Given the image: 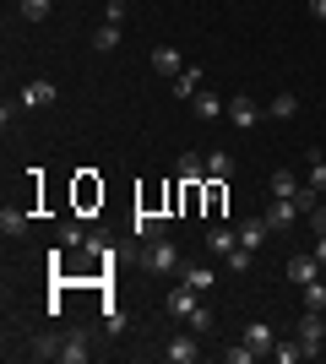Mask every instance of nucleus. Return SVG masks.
<instances>
[{
  "mask_svg": "<svg viewBox=\"0 0 326 364\" xmlns=\"http://www.w3.org/2000/svg\"><path fill=\"white\" fill-rule=\"evenodd\" d=\"M266 114H272V120H294V114H299V98H294V92H272Z\"/></svg>",
  "mask_w": 326,
  "mask_h": 364,
  "instance_id": "19",
  "label": "nucleus"
},
{
  "mask_svg": "<svg viewBox=\"0 0 326 364\" xmlns=\"http://www.w3.org/2000/svg\"><path fill=\"white\" fill-rule=\"evenodd\" d=\"M272 359H278V364H299V359H310V353H305V343L294 337V343H278V348H272Z\"/></svg>",
  "mask_w": 326,
  "mask_h": 364,
  "instance_id": "24",
  "label": "nucleus"
},
{
  "mask_svg": "<svg viewBox=\"0 0 326 364\" xmlns=\"http://www.w3.org/2000/svg\"><path fill=\"white\" fill-rule=\"evenodd\" d=\"M16 6H22V16H28V22H44L55 0H16Z\"/></svg>",
  "mask_w": 326,
  "mask_h": 364,
  "instance_id": "28",
  "label": "nucleus"
},
{
  "mask_svg": "<svg viewBox=\"0 0 326 364\" xmlns=\"http://www.w3.org/2000/svg\"><path fill=\"white\" fill-rule=\"evenodd\" d=\"M104 332H109V337H120V332H125V316H120V304H109V299H104Z\"/></svg>",
  "mask_w": 326,
  "mask_h": 364,
  "instance_id": "26",
  "label": "nucleus"
},
{
  "mask_svg": "<svg viewBox=\"0 0 326 364\" xmlns=\"http://www.w3.org/2000/svg\"><path fill=\"white\" fill-rule=\"evenodd\" d=\"M315 228H321V234H326V207H315Z\"/></svg>",
  "mask_w": 326,
  "mask_h": 364,
  "instance_id": "37",
  "label": "nucleus"
},
{
  "mask_svg": "<svg viewBox=\"0 0 326 364\" xmlns=\"http://www.w3.org/2000/svg\"><path fill=\"white\" fill-rule=\"evenodd\" d=\"M180 283H190L196 294L212 289V267H202V261H190V267H180Z\"/></svg>",
  "mask_w": 326,
  "mask_h": 364,
  "instance_id": "17",
  "label": "nucleus"
},
{
  "mask_svg": "<svg viewBox=\"0 0 326 364\" xmlns=\"http://www.w3.org/2000/svg\"><path fill=\"white\" fill-rule=\"evenodd\" d=\"M141 261H147V272H180V267H185V261H180V245H174L169 234L141 245Z\"/></svg>",
  "mask_w": 326,
  "mask_h": 364,
  "instance_id": "1",
  "label": "nucleus"
},
{
  "mask_svg": "<svg viewBox=\"0 0 326 364\" xmlns=\"http://www.w3.org/2000/svg\"><path fill=\"white\" fill-rule=\"evenodd\" d=\"M104 22H125V0H104Z\"/></svg>",
  "mask_w": 326,
  "mask_h": 364,
  "instance_id": "34",
  "label": "nucleus"
},
{
  "mask_svg": "<svg viewBox=\"0 0 326 364\" xmlns=\"http://www.w3.org/2000/svg\"><path fill=\"white\" fill-rule=\"evenodd\" d=\"M174 98H180V104H185V98H196V92H202V65H185V71L174 76Z\"/></svg>",
  "mask_w": 326,
  "mask_h": 364,
  "instance_id": "13",
  "label": "nucleus"
},
{
  "mask_svg": "<svg viewBox=\"0 0 326 364\" xmlns=\"http://www.w3.org/2000/svg\"><path fill=\"white\" fill-rule=\"evenodd\" d=\"M305 310H326V283H321V277L305 283Z\"/></svg>",
  "mask_w": 326,
  "mask_h": 364,
  "instance_id": "27",
  "label": "nucleus"
},
{
  "mask_svg": "<svg viewBox=\"0 0 326 364\" xmlns=\"http://www.w3.org/2000/svg\"><path fill=\"white\" fill-rule=\"evenodd\" d=\"M250 261H256V250H245V245H239V250L229 256V272H250Z\"/></svg>",
  "mask_w": 326,
  "mask_h": 364,
  "instance_id": "32",
  "label": "nucleus"
},
{
  "mask_svg": "<svg viewBox=\"0 0 326 364\" xmlns=\"http://www.w3.org/2000/svg\"><path fill=\"white\" fill-rule=\"evenodd\" d=\"M60 240H65V245H87V234H82V223H77V218H71V223L60 228Z\"/></svg>",
  "mask_w": 326,
  "mask_h": 364,
  "instance_id": "33",
  "label": "nucleus"
},
{
  "mask_svg": "<svg viewBox=\"0 0 326 364\" xmlns=\"http://www.w3.org/2000/svg\"><path fill=\"white\" fill-rule=\"evenodd\" d=\"M185 326H190V332H196V337H207V332H212V326H217V321H212V310H207V304H196Z\"/></svg>",
  "mask_w": 326,
  "mask_h": 364,
  "instance_id": "25",
  "label": "nucleus"
},
{
  "mask_svg": "<svg viewBox=\"0 0 326 364\" xmlns=\"http://www.w3.org/2000/svg\"><path fill=\"white\" fill-rule=\"evenodd\" d=\"M315 261H321V267H326V234H321V240H315Z\"/></svg>",
  "mask_w": 326,
  "mask_h": 364,
  "instance_id": "36",
  "label": "nucleus"
},
{
  "mask_svg": "<svg viewBox=\"0 0 326 364\" xmlns=\"http://www.w3.org/2000/svg\"><path fill=\"white\" fill-rule=\"evenodd\" d=\"M153 71L174 82V76L185 71V65H180V49H174V44H158V49H153Z\"/></svg>",
  "mask_w": 326,
  "mask_h": 364,
  "instance_id": "12",
  "label": "nucleus"
},
{
  "mask_svg": "<svg viewBox=\"0 0 326 364\" xmlns=\"http://www.w3.org/2000/svg\"><path fill=\"white\" fill-rule=\"evenodd\" d=\"M299 218H305V207H299L294 196H272V207H266V228H272V234H283V228H294Z\"/></svg>",
  "mask_w": 326,
  "mask_h": 364,
  "instance_id": "3",
  "label": "nucleus"
},
{
  "mask_svg": "<svg viewBox=\"0 0 326 364\" xmlns=\"http://www.w3.org/2000/svg\"><path fill=\"white\" fill-rule=\"evenodd\" d=\"M22 104L28 109H49L55 104V82H28V87H22Z\"/></svg>",
  "mask_w": 326,
  "mask_h": 364,
  "instance_id": "15",
  "label": "nucleus"
},
{
  "mask_svg": "<svg viewBox=\"0 0 326 364\" xmlns=\"http://www.w3.org/2000/svg\"><path fill=\"white\" fill-rule=\"evenodd\" d=\"M93 49H98V55H109V49H120V22H104V28L93 33Z\"/></svg>",
  "mask_w": 326,
  "mask_h": 364,
  "instance_id": "22",
  "label": "nucleus"
},
{
  "mask_svg": "<svg viewBox=\"0 0 326 364\" xmlns=\"http://www.w3.org/2000/svg\"><path fill=\"white\" fill-rule=\"evenodd\" d=\"M87 359H93L87 332H65V337H60V364H87Z\"/></svg>",
  "mask_w": 326,
  "mask_h": 364,
  "instance_id": "7",
  "label": "nucleus"
},
{
  "mask_svg": "<svg viewBox=\"0 0 326 364\" xmlns=\"http://www.w3.org/2000/svg\"><path fill=\"white\" fill-rule=\"evenodd\" d=\"M261 114H266V109L256 104L250 92H234V98H229V120L239 125V131H256V125H261Z\"/></svg>",
  "mask_w": 326,
  "mask_h": 364,
  "instance_id": "4",
  "label": "nucleus"
},
{
  "mask_svg": "<svg viewBox=\"0 0 326 364\" xmlns=\"http://www.w3.org/2000/svg\"><path fill=\"white\" fill-rule=\"evenodd\" d=\"M163 359H169V364H196V359H202V337L185 326L180 337H169V343H163Z\"/></svg>",
  "mask_w": 326,
  "mask_h": 364,
  "instance_id": "2",
  "label": "nucleus"
},
{
  "mask_svg": "<svg viewBox=\"0 0 326 364\" xmlns=\"http://www.w3.org/2000/svg\"><path fill=\"white\" fill-rule=\"evenodd\" d=\"M266 234H272V228H266V218H250V223H239V245H245V250H256Z\"/></svg>",
  "mask_w": 326,
  "mask_h": 364,
  "instance_id": "20",
  "label": "nucleus"
},
{
  "mask_svg": "<svg viewBox=\"0 0 326 364\" xmlns=\"http://www.w3.org/2000/svg\"><path fill=\"white\" fill-rule=\"evenodd\" d=\"M207 250H212V256H234V250H239V228L212 223V228H207Z\"/></svg>",
  "mask_w": 326,
  "mask_h": 364,
  "instance_id": "8",
  "label": "nucleus"
},
{
  "mask_svg": "<svg viewBox=\"0 0 326 364\" xmlns=\"http://www.w3.org/2000/svg\"><path fill=\"white\" fill-rule=\"evenodd\" d=\"M229 174H234L229 152H207V180H229Z\"/></svg>",
  "mask_w": 326,
  "mask_h": 364,
  "instance_id": "23",
  "label": "nucleus"
},
{
  "mask_svg": "<svg viewBox=\"0 0 326 364\" xmlns=\"http://www.w3.org/2000/svg\"><path fill=\"white\" fill-rule=\"evenodd\" d=\"M250 359H261L250 343H239V348H223V364H250Z\"/></svg>",
  "mask_w": 326,
  "mask_h": 364,
  "instance_id": "29",
  "label": "nucleus"
},
{
  "mask_svg": "<svg viewBox=\"0 0 326 364\" xmlns=\"http://www.w3.org/2000/svg\"><path fill=\"white\" fill-rule=\"evenodd\" d=\"M207 213H223V180H207Z\"/></svg>",
  "mask_w": 326,
  "mask_h": 364,
  "instance_id": "31",
  "label": "nucleus"
},
{
  "mask_svg": "<svg viewBox=\"0 0 326 364\" xmlns=\"http://www.w3.org/2000/svg\"><path fill=\"white\" fill-rule=\"evenodd\" d=\"M28 223H33V218L22 213V207H6V213H0V234H6V240H22Z\"/></svg>",
  "mask_w": 326,
  "mask_h": 364,
  "instance_id": "14",
  "label": "nucleus"
},
{
  "mask_svg": "<svg viewBox=\"0 0 326 364\" xmlns=\"http://www.w3.org/2000/svg\"><path fill=\"white\" fill-rule=\"evenodd\" d=\"M321 283H326V267H321Z\"/></svg>",
  "mask_w": 326,
  "mask_h": 364,
  "instance_id": "38",
  "label": "nucleus"
},
{
  "mask_svg": "<svg viewBox=\"0 0 326 364\" xmlns=\"http://www.w3.org/2000/svg\"><path fill=\"white\" fill-rule=\"evenodd\" d=\"M288 277L305 289V283H315V277H321V261H315V256H294V261H288Z\"/></svg>",
  "mask_w": 326,
  "mask_h": 364,
  "instance_id": "16",
  "label": "nucleus"
},
{
  "mask_svg": "<svg viewBox=\"0 0 326 364\" xmlns=\"http://www.w3.org/2000/svg\"><path fill=\"white\" fill-rule=\"evenodd\" d=\"M190 109H196V120H207V125H212V120H223V114H229V104H223V98H217V92H196V98H190Z\"/></svg>",
  "mask_w": 326,
  "mask_h": 364,
  "instance_id": "10",
  "label": "nucleus"
},
{
  "mask_svg": "<svg viewBox=\"0 0 326 364\" xmlns=\"http://www.w3.org/2000/svg\"><path fill=\"white\" fill-rule=\"evenodd\" d=\"M196 304H202V294L190 289V283H180V289H174L169 299H163V310H169L174 321H190V310H196Z\"/></svg>",
  "mask_w": 326,
  "mask_h": 364,
  "instance_id": "6",
  "label": "nucleus"
},
{
  "mask_svg": "<svg viewBox=\"0 0 326 364\" xmlns=\"http://www.w3.org/2000/svg\"><path fill=\"white\" fill-rule=\"evenodd\" d=\"M310 11H315V22H326V0H310Z\"/></svg>",
  "mask_w": 326,
  "mask_h": 364,
  "instance_id": "35",
  "label": "nucleus"
},
{
  "mask_svg": "<svg viewBox=\"0 0 326 364\" xmlns=\"http://www.w3.org/2000/svg\"><path fill=\"white\" fill-rule=\"evenodd\" d=\"M163 228H169V218H163V213H147V207H141L136 223H131V234L147 245V240H163Z\"/></svg>",
  "mask_w": 326,
  "mask_h": 364,
  "instance_id": "9",
  "label": "nucleus"
},
{
  "mask_svg": "<svg viewBox=\"0 0 326 364\" xmlns=\"http://www.w3.org/2000/svg\"><path fill=\"white\" fill-rule=\"evenodd\" d=\"M245 343L261 353V359H272V348H278V337H272V326H266V321H250V326H245Z\"/></svg>",
  "mask_w": 326,
  "mask_h": 364,
  "instance_id": "11",
  "label": "nucleus"
},
{
  "mask_svg": "<svg viewBox=\"0 0 326 364\" xmlns=\"http://www.w3.org/2000/svg\"><path fill=\"white\" fill-rule=\"evenodd\" d=\"M299 191H305V180H299V174H288V168H278V174H272V196H299Z\"/></svg>",
  "mask_w": 326,
  "mask_h": 364,
  "instance_id": "21",
  "label": "nucleus"
},
{
  "mask_svg": "<svg viewBox=\"0 0 326 364\" xmlns=\"http://www.w3.org/2000/svg\"><path fill=\"white\" fill-rule=\"evenodd\" d=\"M310 185L326 196V158H321V152H310Z\"/></svg>",
  "mask_w": 326,
  "mask_h": 364,
  "instance_id": "30",
  "label": "nucleus"
},
{
  "mask_svg": "<svg viewBox=\"0 0 326 364\" xmlns=\"http://www.w3.org/2000/svg\"><path fill=\"white\" fill-rule=\"evenodd\" d=\"M180 180H185V185L207 180V158H202V152H185V158H180Z\"/></svg>",
  "mask_w": 326,
  "mask_h": 364,
  "instance_id": "18",
  "label": "nucleus"
},
{
  "mask_svg": "<svg viewBox=\"0 0 326 364\" xmlns=\"http://www.w3.org/2000/svg\"><path fill=\"white\" fill-rule=\"evenodd\" d=\"M299 343H305V353H321V343H326V321H321V310H305L299 316Z\"/></svg>",
  "mask_w": 326,
  "mask_h": 364,
  "instance_id": "5",
  "label": "nucleus"
}]
</instances>
